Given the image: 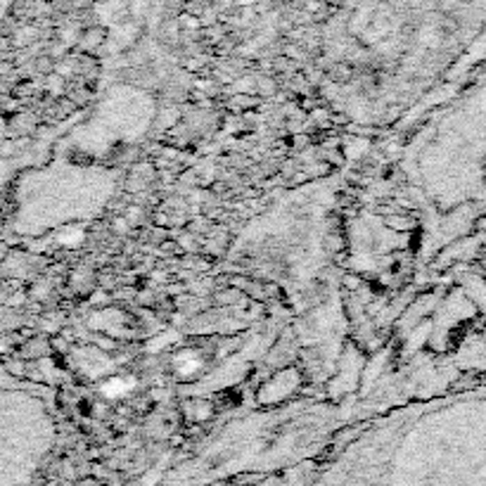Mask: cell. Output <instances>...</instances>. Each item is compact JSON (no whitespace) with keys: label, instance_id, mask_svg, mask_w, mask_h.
Segmentation results:
<instances>
[{"label":"cell","instance_id":"obj_1","mask_svg":"<svg viewBox=\"0 0 486 486\" xmlns=\"http://www.w3.org/2000/svg\"><path fill=\"white\" fill-rule=\"evenodd\" d=\"M43 415L36 401L0 368V458H19L36 439ZM31 453V450H29Z\"/></svg>","mask_w":486,"mask_h":486},{"label":"cell","instance_id":"obj_2","mask_svg":"<svg viewBox=\"0 0 486 486\" xmlns=\"http://www.w3.org/2000/svg\"><path fill=\"white\" fill-rule=\"evenodd\" d=\"M128 384H131V382H121V379H112V382L107 384V391H114V394H119V391L128 389Z\"/></svg>","mask_w":486,"mask_h":486}]
</instances>
